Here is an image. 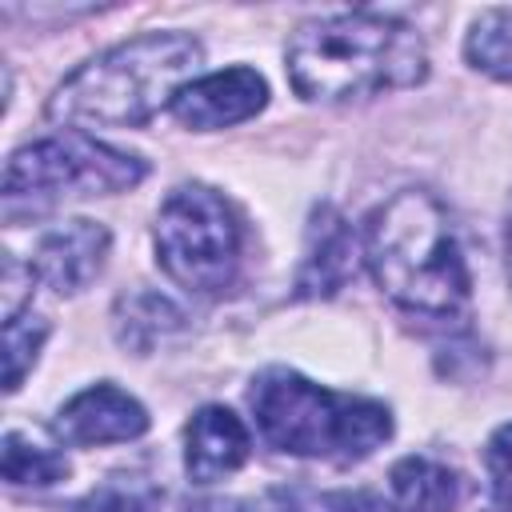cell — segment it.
I'll return each instance as SVG.
<instances>
[{"label": "cell", "instance_id": "cell-1", "mask_svg": "<svg viewBox=\"0 0 512 512\" xmlns=\"http://www.w3.org/2000/svg\"><path fill=\"white\" fill-rule=\"evenodd\" d=\"M364 260L376 288L412 316L456 320L472 300L460 236L424 188H404L368 216Z\"/></svg>", "mask_w": 512, "mask_h": 512}, {"label": "cell", "instance_id": "cell-2", "mask_svg": "<svg viewBox=\"0 0 512 512\" xmlns=\"http://www.w3.org/2000/svg\"><path fill=\"white\" fill-rule=\"evenodd\" d=\"M284 60L296 96L320 104L368 100L428 76V52L416 28L376 12H340L300 24Z\"/></svg>", "mask_w": 512, "mask_h": 512}, {"label": "cell", "instance_id": "cell-3", "mask_svg": "<svg viewBox=\"0 0 512 512\" xmlns=\"http://www.w3.org/2000/svg\"><path fill=\"white\" fill-rule=\"evenodd\" d=\"M204 48L188 32H144L84 60L48 96V120L72 128H140L188 88Z\"/></svg>", "mask_w": 512, "mask_h": 512}, {"label": "cell", "instance_id": "cell-4", "mask_svg": "<svg viewBox=\"0 0 512 512\" xmlns=\"http://www.w3.org/2000/svg\"><path fill=\"white\" fill-rule=\"evenodd\" d=\"M248 408L268 448L312 460H364L392 436L380 400L332 392L292 368H264L248 388Z\"/></svg>", "mask_w": 512, "mask_h": 512}, {"label": "cell", "instance_id": "cell-5", "mask_svg": "<svg viewBox=\"0 0 512 512\" xmlns=\"http://www.w3.org/2000/svg\"><path fill=\"white\" fill-rule=\"evenodd\" d=\"M156 264L192 296H224L244 256V224L236 208L208 184H180L156 212Z\"/></svg>", "mask_w": 512, "mask_h": 512}, {"label": "cell", "instance_id": "cell-6", "mask_svg": "<svg viewBox=\"0 0 512 512\" xmlns=\"http://www.w3.org/2000/svg\"><path fill=\"white\" fill-rule=\"evenodd\" d=\"M148 176V164L124 148L100 144L84 132L44 136L12 152L4 168V200L8 208L28 200L32 208L56 204L64 196H104L128 192Z\"/></svg>", "mask_w": 512, "mask_h": 512}, {"label": "cell", "instance_id": "cell-7", "mask_svg": "<svg viewBox=\"0 0 512 512\" xmlns=\"http://www.w3.org/2000/svg\"><path fill=\"white\" fill-rule=\"evenodd\" d=\"M268 104V84L256 68H224L192 80L176 100L172 116L184 128L212 132V128H232L248 116H256Z\"/></svg>", "mask_w": 512, "mask_h": 512}, {"label": "cell", "instance_id": "cell-8", "mask_svg": "<svg viewBox=\"0 0 512 512\" xmlns=\"http://www.w3.org/2000/svg\"><path fill=\"white\" fill-rule=\"evenodd\" d=\"M56 432L76 448L124 444V440H136L148 432V412L136 396H128L124 388L104 380V384H92L60 404Z\"/></svg>", "mask_w": 512, "mask_h": 512}, {"label": "cell", "instance_id": "cell-9", "mask_svg": "<svg viewBox=\"0 0 512 512\" xmlns=\"http://www.w3.org/2000/svg\"><path fill=\"white\" fill-rule=\"evenodd\" d=\"M108 248H112L108 228L100 220L76 216V220H64V224H56L40 236L32 268L60 296H76L100 276V268L108 260Z\"/></svg>", "mask_w": 512, "mask_h": 512}, {"label": "cell", "instance_id": "cell-10", "mask_svg": "<svg viewBox=\"0 0 512 512\" xmlns=\"http://www.w3.org/2000/svg\"><path fill=\"white\" fill-rule=\"evenodd\" d=\"M356 256H360V244L348 216L336 204H316L304 236L300 272H296V296L300 300L336 296L356 276Z\"/></svg>", "mask_w": 512, "mask_h": 512}, {"label": "cell", "instance_id": "cell-11", "mask_svg": "<svg viewBox=\"0 0 512 512\" xmlns=\"http://www.w3.org/2000/svg\"><path fill=\"white\" fill-rule=\"evenodd\" d=\"M248 428L232 408L204 404L184 428V468L196 484L232 476L248 460Z\"/></svg>", "mask_w": 512, "mask_h": 512}, {"label": "cell", "instance_id": "cell-12", "mask_svg": "<svg viewBox=\"0 0 512 512\" xmlns=\"http://www.w3.org/2000/svg\"><path fill=\"white\" fill-rule=\"evenodd\" d=\"M392 496L404 512H456L464 500V480L436 456H404L388 472Z\"/></svg>", "mask_w": 512, "mask_h": 512}, {"label": "cell", "instance_id": "cell-13", "mask_svg": "<svg viewBox=\"0 0 512 512\" xmlns=\"http://www.w3.org/2000/svg\"><path fill=\"white\" fill-rule=\"evenodd\" d=\"M0 468H4V480L12 488H48V484L68 476V456L56 444H48V440H40L32 432L8 428L4 432Z\"/></svg>", "mask_w": 512, "mask_h": 512}, {"label": "cell", "instance_id": "cell-14", "mask_svg": "<svg viewBox=\"0 0 512 512\" xmlns=\"http://www.w3.org/2000/svg\"><path fill=\"white\" fill-rule=\"evenodd\" d=\"M244 512H404L376 492H324V488H268L244 504Z\"/></svg>", "mask_w": 512, "mask_h": 512}, {"label": "cell", "instance_id": "cell-15", "mask_svg": "<svg viewBox=\"0 0 512 512\" xmlns=\"http://www.w3.org/2000/svg\"><path fill=\"white\" fill-rule=\"evenodd\" d=\"M180 324H184L180 308H172L156 292H132L116 304V336L124 348H136V352H148L160 336L176 332Z\"/></svg>", "mask_w": 512, "mask_h": 512}, {"label": "cell", "instance_id": "cell-16", "mask_svg": "<svg viewBox=\"0 0 512 512\" xmlns=\"http://www.w3.org/2000/svg\"><path fill=\"white\" fill-rule=\"evenodd\" d=\"M160 496L164 488L156 484V476L140 468H124V472L104 476L88 496H80L72 512H156Z\"/></svg>", "mask_w": 512, "mask_h": 512}, {"label": "cell", "instance_id": "cell-17", "mask_svg": "<svg viewBox=\"0 0 512 512\" xmlns=\"http://www.w3.org/2000/svg\"><path fill=\"white\" fill-rule=\"evenodd\" d=\"M464 56L484 76L512 84V8H484L464 40Z\"/></svg>", "mask_w": 512, "mask_h": 512}, {"label": "cell", "instance_id": "cell-18", "mask_svg": "<svg viewBox=\"0 0 512 512\" xmlns=\"http://www.w3.org/2000/svg\"><path fill=\"white\" fill-rule=\"evenodd\" d=\"M48 336V320L24 312V316H12L4 320V388L16 392L28 376V368L36 364L40 356V344Z\"/></svg>", "mask_w": 512, "mask_h": 512}, {"label": "cell", "instance_id": "cell-19", "mask_svg": "<svg viewBox=\"0 0 512 512\" xmlns=\"http://www.w3.org/2000/svg\"><path fill=\"white\" fill-rule=\"evenodd\" d=\"M484 464H488V480H492V492H496L500 508H512V424H500L488 436Z\"/></svg>", "mask_w": 512, "mask_h": 512}, {"label": "cell", "instance_id": "cell-20", "mask_svg": "<svg viewBox=\"0 0 512 512\" xmlns=\"http://www.w3.org/2000/svg\"><path fill=\"white\" fill-rule=\"evenodd\" d=\"M504 256H508V284H512V216H508V236H504Z\"/></svg>", "mask_w": 512, "mask_h": 512}, {"label": "cell", "instance_id": "cell-21", "mask_svg": "<svg viewBox=\"0 0 512 512\" xmlns=\"http://www.w3.org/2000/svg\"><path fill=\"white\" fill-rule=\"evenodd\" d=\"M492 512H512V508H492Z\"/></svg>", "mask_w": 512, "mask_h": 512}]
</instances>
